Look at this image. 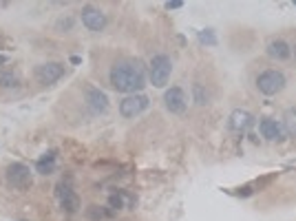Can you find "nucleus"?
<instances>
[{
  "label": "nucleus",
  "instance_id": "nucleus-22",
  "mask_svg": "<svg viewBox=\"0 0 296 221\" xmlns=\"http://www.w3.org/2000/svg\"><path fill=\"white\" fill-rule=\"evenodd\" d=\"M163 7H166L168 11H172V9H181V7H184V2H181V0H168Z\"/></svg>",
  "mask_w": 296,
  "mask_h": 221
},
{
  "label": "nucleus",
  "instance_id": "nucleus-17",
  "mask_svg": "<svg viewBox=\"0 0 296 221\" xmlns=\"http://www.w3.org/2000/svg\"><path fill=\"white\" fill-rule=\"evenodd\" d=\"M296 115H294V109H292V106H290V109H287L285 110V117H283V128H285V135L287 137H294L296 135Z\"/></svg>",
  "mask_w": 296,
  "mask_h": 221
},
{
  "label": "nucleus",
  "instance_id": "nucleus-25",
  "mask_svg": "<svg viewBox=\"0 0 296 221\" xmlns=\"http://www.w3.org/2000/svg\"><path fill=\"white\" fill-rule=\"evenodd\" d=\"M7 62H9L7 55H0V64H7Z\"/></svg>",
  "mask_w": 296,
  "mask_h": 221
},
{
  "label": "nucleus",
  "instance_id": "nucleus-11",
  "mask_svg": "<svg viewBox=\"0 0 296 221\" xmlns=\"http://www.w3.org/2000/svg\"><path fill=\"white\" fill-rule=\"evenodd\" d=\"M84 100H86L88 109H91L93 113H104V110L108 109V95H106L102 88L93 86V84L84 86Z\"/></svg>",
  "mask_w": 296,
  "mask_h": 221
},
{
  "label": "nucleus",
  "instance_id": "nucleus-15",
  "mask_svg": "<svg viewBox=\"0 0 296 221\" xmlns=\"http://www.w3.org/2000/svg\"><path fill=\"white\" fill-rule=\"evenodd\" d=\"M115 212L110 210V208H102V206H88L86 208V217L93 221H108L113 219Z\"/></svg>",
  "mask_w": 296,
  "mask_h": 221
},
{
  "label": "nucleus",
  "instance_id": "nucleus-26",
  "mask_svg": "<svg viewBox=\"0 0 296 221\" xmlns=\"http://www.w3.org/2000/svg\"><path fill=\"white\" fill-rule=\"evenodd\" d=\"M18 221H22V219H18Z\"/></svg>",
  "mask_w": 296,
  "mask_h": 221
},
{
  "label": "nucleus",
  "instance_id": "nucleus-18",
  "mask_svg": "<svg viewBox=\"0 0 296 221\" xmlns=\"http://www.w3.org/2000/svg\"><path fill=\"white\" fill-rule=\"evenodd\" d=\"M126 206V194L122 193V190H117V193H110L108 194V208L110 210H122V208Z\"/></svg>",
  "mask_w": 296,
  "mask_h": 221
},
{
  "label": "nucleus",
  "instance_id": "nucleus-2",
  "mask_svg": "<svg viewBox=\"0 0 296 221\" xmlns=\"http://www.w3.org/2000/svg\"><path fill=\"white\" fill-rule=\"evenodd\" d=\"M170 75H172V60L166 55V53H157V55L150 57L146 78L150 80V84H153L155 88L166 86V84L170 82Z\"/></svg>",
  "mask_w": 296,
  "mask_h": 221
},
{
  "label": "nucleus",
  "instance_id": "nucleus-5",
  "mask_svg": "<svg viewBox=\"0 0 296 221\" xmlns=\"http://www.w3.org/2000/svg\"><path fill=\"white\" fill-rule=\"evenodd\" d=\"M148 106H150L148 95H144V93H133V95H126L124 100H119V115L131 119V117L141 115Z\"/></svg>",
  "mask_w": 296,
  "mask_h": 221
},
{
  "label": "nucleus",
  "instance_id": "nucleus-14",
  "mask_svg": "<svg viewBox=\"0 0 296 221\" xmlns=\"http://www.w3.org/2000/svg\"><path fill=\"white\" fill-rule=\"evenodd\" d=\"M57 164H55V153L53 150H49V153H44L42 157H38V162H35V170L40 172V175H51V172H55Z\"/></svg>",
  "mask_w": 296,
  "mask_h": 221
},
{
  "label": "nucleus",
  "instance_id": "nucleus-24",
  "mask_svg": "<svg viewBox=\"0 0 296 221\" xmlns=\"http://www.w3.org/2000/svg\"><path fill=\"white\" fill-rule=\"evenodd\" d=\"M71 64H82V57H80V55H71Z\"/></svg>",
  "mask_w": 296,
  "mask_h": 221
},
{
  "label": "nucleus",
  "instance_id": "nucleus-16",
  "mask_svg": "<svg viewBox=\"0 0 296 221\" xmlns=\"http://www.w3.org/2000/svg\"><path fill=\"white\" fill-rule=\"evenodd\" d=\"M20 84V75L16 71H9V69H0V86L2 88H16Z\"/></svg>",
  "mask_w": 296,
  "mask_h": 221
},
{
  "label": "nucleus",
  "instance_id": "nucleus-1",
  "mask_svg": "<svg viewBox=\"0 0 296 221\" xmlns=\"http://www.w3.org/2000/svg\"><path fill=\"white\" fill-rule=\"evenodd\" d=\"M110 86L117 93H126V95H133V93H141V88L146 86V66L137 60H119L110 66Z\"/></svg>",
  "mask_w": 296,
  "mask_h": 221
},
{
  "label": "nucleus",
  "instance_id": "nucleus-20",
  "mask_svg": "<svg viewBox=\"0 0 296 221\" xmlns=\"http://www.w3.org/2000/svg\"><path fill=\"white\" fill-rule=\"evenodd\" d=\"M192 100H194V104H199V106L208 104V91L203 88V84H192Z\"/></svg>",
  "mask_w": 296,
  "mask_h": 221
},
{
  "label": "nucleus",
  "instance_id": "nucleus-8",
  "mask_svg": "<svg viewBox=\"0 0 296 221\" xmlns=\"http://www.w3.org/2000/svg\"><path fill=\"white\" fill-rule=\"evenodd\" d=\"M163 106H166L168 113L172 115H181L188 109V100H186V93L181 86H170L163 93Z\"/></svg>",
  "mask_w": 296,
  "mask_h": 221
},
{
  "label": "nucleus",
  "instance_id": "nucleus-12",
  "mask_svg": "<svg viewBox=\"0 0 296 221\" xmlns=\"http://www.w3.org/2000/svg\"><path fill=\"white\" fill-rule=\"evenodd\" d=\"M55 194H57V199H60L62 210H64L66 215H75V212L80 210V197H78V193H75V190L71 188V186L57 184Z\"/></svg>",
  "mask_w": 296,
  "mask_h": 221
},
{
  "label": "nucleus",
  "instance_id": "nucleus-13",
  "mask_svg": "<svg viewBox=\"0 0 296 221\" xmlns=\"http://www.w3.org/2000/svg\"><path fill=\"white\" fill-rule=\"evenodd\" d=\"M265 53L276 62H287L292 57V47H290V42H285L283 38H276V40H272V42L268 44Z\"/></svg>",
  "mask_w": 296,
  "mask_h": 221
},
{
  "label": "nucleus",
  "instance_id": "nucleus-19",
  "mask_svg": "<svg viewBox=\"0 0 296 221\" xmlns=\"http://www.w3.org/2000/svg\"><path fill=\"white\" fill-rule=\"evenodd\" d=\"M197 38H199V42H201L203 47H216V42H219L212 29H201V31H197Z\"/></svg>",
  "mask_w": 296,
  "mask_h": 221
},
{
  "label": "nucleus",
  "instance_id": "nucleus-10",
  "mask_svg": "<svg viewBox=\"0 0 296 221\" xmlns=\"http://www.w3.org/2000/svg\"><path fill=\"white\" fill-rule=\"evenodd\" d=\"M256 124V117L245 109H234L228 117V128L234 133H247Z\"/></svg>",
  "mask_w": 296,
  "mask_h": 221
},
{
  "label": "nucleus",
  "instance_id": "nucleus-4",
  "mask_svg": "<svg viewBox=\"0 0 296 221\" xmlns=\"http://www.w3.org/2000/svg\"><path fill=\"white\" fill-rule=\"evenodd\" d=\"M4 177H7V184L16 190H29L33 186V172L22 162L9 164L7 170H4Z\"/></svg>",
  "mask_w": 296,
  "mask_h": 221
},
{
  "label": "nucleus",
  "instance_id": "nucleus-6",
  "mask_svg": "<svg viewBox=\"0 0 296 221\" xmlns=\"http://www.w3.org/2000/svg\"><path fill=\"white\" fill-rule=\"evenodd\" d=\"M80 18H82L84 27H86L88 31H104L106 25H108V18H106V13L102 11V9H97L95 4H84L82 11H80Z\"/></svg>",
  "mask_w": 296,
  "mask_h": 221
},
{
  "label": "nucleus",
  "instance_id": "nucleus-9",
  "mask_svg": "<svg viewBox=\"0 0 296 221\" xmlns=\"http://www.w3.org/2000/svg\"><path fill=\"white\" fill-rule=\"evenodd\" d=\"M259 133H261V137H265L268 141L287 139L285 128H283L281 119H274V117H261L259 119Z\"/></svg>",
  "mask_w": 296,
  "mask_h": 221
},
{
  "label": "nucleus",
  "instance_id": "nucleus-23",
  "mask_svg": "<svg viewBox=\"0 0 296 221\" xmlns=\"http://www.w3.org/2000/svg\"><path fill=\"white\" fill-rule=\"evenodd\" d=\"M239 197H250V194H252V188H250V186H245V188H239Z\"/></svg>",
  "mask_w": 296,
  "mask_h": 221
},
{
  "label": "nucleus",
  "instance_id": "nucleus-7",
  "mask_svg": "<svg viewBox=\"0 0 296 221\" xmlns=\"http://www.w3.org/2000/svg\"><path fill=\"white\" fill-rule=\"evenodd\" d=\"M64 71L66 69L62 62H44V64H40L38 69H35V80H38L40 84H44V86H51L57 80L64 78Z\"/></svg>",
  "mask_w": 296,
  "mask_h": 221
},
{
  "label": "nucleus",
  "instance_id": "nucleus-3",
  "mask_svg": "<svg viewBox=\"0 0 296 221\" xmlns=\"http://www.w3.org/2000/svg\"><path fill=\"white\" fill-rule=\"evenodd\" d=\"M285 84H287L285 73L278 69H268L256 75V88H259V93L265 97H272V95H276V93H281L283 88H285Z\"/></svg>",
  "mask_w": 296,
  "mask_h": 221
},
{
  "label": "nucleus",
  "instance_id": "nucleus-21",
  "mask_svg": "<svg viewBox=\"0 0 296 221\" xmlns=\"http://www.w3.org/2000/svg\"><path fill=\"white\" fill-rule=\"evenodd\" d=\"M55 29H57V31H64V29L71 31V29H73V18H62V20L57 22Z\"/></svg>",
  "mask_w": 296,
  "mask_h": 221
}]
</instances>
